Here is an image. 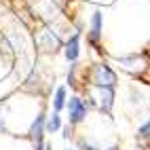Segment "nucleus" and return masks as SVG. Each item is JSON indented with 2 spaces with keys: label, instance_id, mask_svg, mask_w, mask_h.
I'll return each mask as SVG.
<instances>
[{
  "label": "nucleus",
  "instance_id": "1",
  "mask_svg": "<svg viewBox=\"0 0 150 150\" xmlns=\"http://www.w3.org/2000/svg\"><path fill=\"white\" fill-rule=\"evenodd\" d=\"M89 81L95 87H114L116 85V74L108 64H95L89 70Z\"/></svg>",
  "mask_w": 150,
  "mask_h": 150
},
{
  "label": "nucleus",
  "instance_id": "2",
  "mask_svg": "<svg viewBox=\"0 0 150 150\" xmlns=\"http://www.w3.org/2000/svg\"><path fill=\"white\" fill-rule=\"evenodd\" d=\"M28 137L32 142L34 150H45V114H38L34 118V123L28 131Z\"/></svg>",
  "mask_w": 150,
  "mask_h": 150
},
{
  "label": "nucleus",
  "instance_id": "3",
  "mask_svg": "<svg viewBox=\"0 0 150 150\" xmlns=\"http://www.w3.org/2000/svg\"><path fill=\"white\" fill-rule=\"evenodd\" d=\"M66 108H68V118H70V123H72V125L81 123L83 118L87 116V106L83 104L81 97H70L66 102Z\"/></svg>",
  "mask_w": 150,
  "mask_h": 150
},
{
  "label": "nucleus",
  "instance_id": "4",
  "mask_svg": "<svg viewBox=\"0 0 150 150\" xmlns=\"http://www.w3.org/2000/svg\"><path fill=\"white\" fill-rule=\"evenodd\" d=\"M97 89H99V108L106 114H110L114 104V87H97Z\"/></svg>",
  "mask_w": 150,
  "mask_h": 150
},
{
  "label": "nucleus",
  "instance_id": "5",
  "mask_svg": "<svg viewBox=\"0 0 150 150\" xmlns=\"http://www.w3.org/2000/svg\"><path fill=\"white\" fill-rule=\"evenodd\" d=\"M64 53H66V59H68V62H76L78 55H81V34H74V36L66 42Z\"/></svg>",
  "mask_w": 150,
  "mask_h": 150
},
{
  "label": "nucleus",
  "instance_id": "6",
  "mask_svg": "<svg viewBox=\"0 0 150 150\" xmlns=\"http://www.w3.org/2000/svg\"><path fill=\"white\" fill-rule=\"evenodd\" d=\"M99 36H102V13L95 11L91 17V42H95Z\"/></svg>",
  "mask_w": 150,
  "mask_h": 150
},
{
  "label": "nucleus",
  "instance_id": "7",
  "mask_svg": "<svg viewBox=\"0 0 150 150\" xmlns=\"http://www.w3.org/2000/svg\"><path fill=\"white\" fill-rule=\"evenodd\" d=\"M59 129H62V116H59V112H53L45 123V131L47 133H55Z\"/></svg>",
  "mask_w": 150,
  "mask_h": 150
},
{
  "label": "nucleus",
  "instance_id": "8",
  "mask_svg": "<svg viewBox=\"0 0 150 150\" xmlns=\"http://www.w3.org/2000/svg\"><path fill=\"white\" fill-rule=\"evenodd\" d=\"M66 106V87H57V91L53 95V108H55V112H59Z\"/></svg>",
  "mask_w": 150,
  "mask_h": 150
},
{
  "label": "nucleus",
  "instance_id": "9",
  "mask_svg": "<svg viewBox=\"0 0 150 150\" xmlns=\"http://www.w3.org/2000/svg\"><path fill=\"white\" fill-rule=\"evenodd\" d=\"M137 135L142 137V139H146V142H150V121H146L142 127L137 129Z\"/></svg>",
  "mask_w": 150,
  "mask_h": 150
},
{
  "label": "nucleus",
  "instance_id": "10",
  "mask_svg": "<svg viewBox=\"0 0 150 150\" xmlns=\"http://www.w3.org/2000/svg\"><path fill=\"white\" fill-rule=\"evenodd\" d=\"M0 131H4V123H2V118H0Z\"/></svg>",
  "mask_w": 150,
  "mask_h": 150
},
{
  "label": "nucleus",
  "instance_id": "11",
  "mask_svg": "<svg viewBox=\"0 0 150 150\" xmlns=\"http://www.w3.org/2000/svg\"><path fill=\"white\" fill-rule=\"evenodd\" d=\"M108 150H118V148H116V146H114V148H108Z\"/></svg>",
  "mask_w": 150,
  "mask_h": 150
},
{
  "label": "nucleus",
  "instance_id": "12",
  "mask_svg": "<svg viewBox=\"0 0 150 150\" xmlns=\"http://www.w3.org/2000/svg\"><path fill=\"white\" fill-rule=\"evenodd\" d=\"M45 150H51V148H49V146H47V144H45Z\"/></svg>",
  "mask_w": 150,
  "mask_h": 150
},
{
  "label": "nucleus",
  "instance_id": "13",
  "mask_svg": "<svg viewBox=\"0 0 150 150\" xmlns=\"http://www.w3.org/2000/svg\"><path fill=\"white\" fill-rule=\"evenodd\" d=\"M66 150H72V148H66Z\"/></svg>",
  "mask_w": 150,
  "mask_h": 150
}]
</instances>
